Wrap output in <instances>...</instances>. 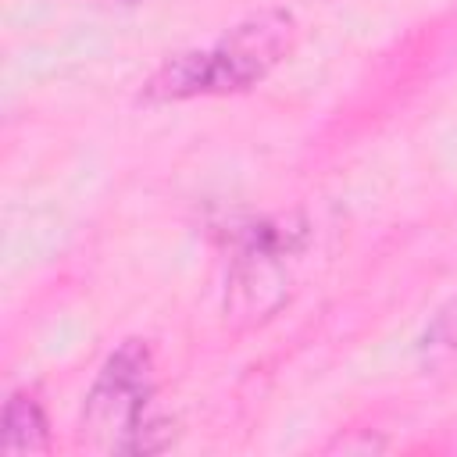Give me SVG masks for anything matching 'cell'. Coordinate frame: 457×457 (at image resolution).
Returning <instances> with one entry per match:
<instances>
[{
	"instance_id": "cell-3",
	"label": "cell",
	"mask_w": 457,
	"mask_h": 457,
	"mask_svg": "<svg viewBox=\"0 0 457 457\" xmlns=\"http://www.w3.org/2000/svg\"><path fill=\"white\" fill-rule=\"evenodd\" d=\"M311 243L303 214H261L228 228L225 314L236 325H257L289 300V268Z\"/></svg>"
},
{
	"instance_id": "cell-1",
	"label": "cell",
	"mask_w": 457,
	"mask_h": 457,
	"mask_svg": "<svg viewBox=\"0 0 457 457\" xmlns=\"http://www.w3.org/2000/svg\"><path fill=\"white\" fill-rule=\"evenodd\" d=\"M300 25L286 7H261L228 25L211 46L179 50L161 61L139 89L143 104H182L193 96L246 93L264 82L296 46Z\"/></svg>"
},
{
	"instance_id": "cell-2",
	"label": "cell",
	"mask_w": 457,
	"mask_h": 457,
	"mask_svg": "<svg viewBox=\"0 0 457 457\" xmlns=\"http://www.w3.org/2000/svg\"><path fill=\"white\" fill-rule=\"evenodd\" d=\"M154 353L143 339L118 343L100 364L86 403L82 432L118 453H161L171 446L175 428L150 411L154 403Z\"/></svg>"
},
{
	"instance_id": "cell-6",
	"label": "cell",
	"mask_w": 457,
	"mask_h": 457,
	"mask_svg": "<svg viewBox=\"0 0 457 457\" xmlns=\"http://www.w3.org/2000/svg\"><path fill=\"white\" fill-rule=\"evenodd\" d=\"M93 4H100V7H132L139 0H93Z\"/></svg>"
},
{
	"instance_id": "cell-4",
	"label": "cell",
	"mask_w": 457,
	"mask_h": 457,
	"mask_svg": "<svg viewBox=\"0 0 457 457\" xmlns=\"http://www.w3.org/2000/svg\"><path fill=\"white\" fill-rule=\"evenodd\" d=\"M0 450L7 457H25V453H46L50 450V421L36 393L14 389L4 403V421H0Z\"/></svg>"
},
{
	"instance_id": "cell-5",
	"label": "cell",
	"mask_w": 457,
	"mask_h": 457,
	"mask_svg": "<svg viewBox=\"0 0 457 457\" xmlns=\"http://www.w3.org/2000/svg\"><path fill=\"white\" fill-rule=\"evenodd\" d=\"M425 350L428 353H457V300H450L446 307H439L428 321V332H425Z\"/></svg>"
}]
</instances>
